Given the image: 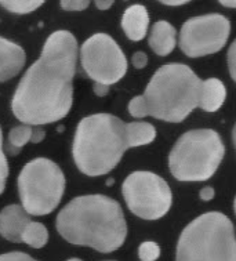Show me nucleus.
I'll return each mask as SVG.
<instances>
[{
  "mask_svg": "<svg viewBox=\"0 0 236 261\" xmlns=\"http://www.w3.org/2000/svg\"><path fill=\"white\" fill-rule=\"evenodd\" d=\"M7 177H9V165H7V159L3 151V134L0 128V194H3L5 191Z\"/></svg>",
  "mask_w": 236,
  "mask_h": 261,
  "instance_id": "412c9836",
  "label": "nucleus"
},
{
  "mask_svg": "<svg viewBox=\"0 0 236 261\" xmlns=\"http://www.w3.org/2000/svg\"><path fill=\"white\" fill-rule=\"evenodd\" d=\"M177 44L175 28L167 21H158L149 35V46L158 56L166 57L174 50Z\"/></svg>",
  "mask_w": 236,
  "mask_h": 261,
  "instance_id": "4468645a",
  "label": "nucleus"
},
{
  "mask_svg": "<svg viewBox=\"0 0 236 261\" xmlns=\"http://www.w3.org/2000/svg\"><path fill=\"white\" fill-rule=\"evenodd\" d=\"M148 64V57L145 53L142 51H137L134 53V56H133V65L137 68V69H142L144 67H147Z\"/></svg>",
  "mask_w": 236,
  "mask_h": 261,
  "instance_id": "393cba45",
  "label": "nucleus"
},
{
  "mask_svg": "<svg viewBox=\"0 0 236 261\" xmlns=\"http://www.w3.org/2000/svg\"><path fill=\"white\" fill-rule=\"evenodd\" d=\"M127 149L126 123L114 115H90L77 124L72 153L77 169L86 176L108 174Z\"/></svg>",
  "mask_w": 236,
  "mask_h": 261,
  "instance_id": "20e7f679",
  "label": "nucleus"
},
{
  "mask_svg": "<svg viewBox=\"0 0 236 261\" xmlns=\"http://www.w3.org/2000/svg\"><path fill=\"white\" fill-rule=\"evenodd\" d=\"M94 93L98 95V97H104V95H107L109 93V86L95 83V85H94Z\"/></svg>",
  "mask_w": 236,
  "mask_h": 261,
  "instance_id": "cd10ccee",
  "label": "nucleus"
},
{
  "mask_svg": "<svg viewBox=\"0 0 236 261\" xmlns=\"http://www.w3.org/2000/svg\"><path fill=\"white\" fill-rule=\"evenodd\" d=\"M200 198L203 200H212L214 198V190L212 187H204L203 190L200 191Z\"/></svg>",
  "mask_w": 236,
  "mask_h": 261,
  "instance_id": "c85d7f7f",
  "label": "nucleus"
},
{
  "mask_svg": "<svg viewBox=\"0 0 236 261\" xmlns=\"http://www.w3.org/2000/svg\"><path fill=\"white\" fill-rule=\"evenodd\" d=\"M177 261H236L233 224L218 212L202 214L181 232Z\"/></svg>",
  "mask_w": 236,
  "mask_h": 261,
  "instance_id": "39448f33",
  "label": "nucleus"
},
{
  "mask_svg": "<svg viewBox=\"0 0 236 261\" xmlns=\"http://www.w3.org/2000/svg\"><path fill=\"white\" fill-rule=\"evenodd\" d=\"M89 6V0H64L61 2V7L66 11H83Z\"/></svg>",
  "mask_w": 236,
  "mask_h": 261,
  "instance_id": "4be33fe9",
  "label": "nucleus"
},
{
  "mask_svg": "<svg viewBox=\"0 0 236 261\" xmlns=\"http://www.w3.org/2000/svg\"><path fill=\"white\" fill-rule=\"evenodd\" d=\"M222 6L225 7H231V9H236V2H221Z\"/></svg>",
  "mask_w": 236,
  "mask_h": 261,
  "instance_id": "7c9ffc66",
  "label": "nucleus"
},
{
  "mask_svg": "<svg viewBox=\"0 0 236 261\" xmlns=\"http://www.w3.org/2000/svg\"><path fill=\"white\" fill-rule=\"evenodd\" d=\"M21 242L33 249H42L48 242L47 228L39 221H31L25 228Z\"/></svg>",
  "mask_w": 236,
  "mask_h": 261,
  "instance_id": "f3484780",
  "label": "nucleus"
},
{
  "mask_svg": "<svg viewBox=\"0 0 236 261\" xmlns=\"http://www.w3.org/2000/svg\"><path fill=\"white\" fill-rule=\"evenodd\" d=\"M228 68H229L232 79L236 82V39L228 50Z\"/></svg>",
  "mask_w": 236,
  "mask_h": 261,
  "instance_id": "b1692460",
  "label": "nucleus"
},
{
  "mask_svg": "<svg viewBox=\"0 0 236 261\" xmlns=\"http://www.w3.org/2000/svg\"><path fill=\"white\" fill-rule=\"evenodd\" d=\"M27 54L19 44L0 38V82L13 79L22 71Z\"/></svg>",
  "mask_w": 236,
  "mask_h": 261,
  "instance_id": "f8f14e48",
  "label": "nucleus"
},
{
  "mask_svg": "<svg viewBox=\"0 0 236 261\" xmlns=\"http://www.w3.org/2000/svg\"><path fill=\"white\" fill-rule=\"evenodd\" d=\"M126 130H127V140L130 148L148 145L156 137L155 127L151 123H147V122L126 123Z\"/></svg>",
  "mask_w": 236,
  "mask_h": 261,
  "instance_id": "dca6fc26",
  "label": "nucleus"
},
{
  "mask_svg": "<svg viewBox=\"0 0 236 261\" xmlns=\"http://www.w3.org/2000/svg\"><path fill=\"white\" fill-rule=\"evenodd\" d=\"M122 192L132 213L144 220L162 219L173 203L169 184L151 171L132 173L123 182Z\"/></svg>",
  "mask_w": 236,
  "mask_h": 261,
  "instance_id": "6e6552de",
  "label": "nucleus"
},
{
  "mask_svg": "<svg viewBox=\"0 0 236 261\" xmlns=\"http://www.w3.org/2000/svg\"><path fill=\"white\" fill-rule=\"evenodd\" d=\"M61 167L46 158L28 162L18 176V194L29 216H46L57 209L65 192Z\"/></svg>",
  "mask_w": 236,
  "mask_h": 261,
  "instance_id": "0eeeda50",
  "label": "nucleus"
},
{
  "mask_svg": "<svg viewBox=\"0 0 236 261\" xmlns=\"http://www.w3.org/2000/svg\"><path fill=\"white\" fill-rule=\"evenodd\" d=\"M114 6V2L112 0H97L95 2V7L101 11H105V10L111 9Z\"/></svg>",
  "mask_w": 236,
  "mask_h": 261,
  "instance_id": "bb28decb",
  "label": "nucleus"
},
{
  "mask_svg": "<svg viewBox=\"0 0 236 261\" xmlns=\"http://www.w3.org/2000/svg\"><path fill=\"white\" fill-rule=\"evenodd\" d=\"M225 147L212 128L189 130L177 140L169 155V169L179 181H206L217 171Z\"/></svg>",
  "mask_w": 236,
  "mask_h": 261,
  "instance_id": "423d86ee",
  "label": "nucleus"
},
{
  "mask_svg": "<svg viewBox=\"0 0 236 261\" xmlns=\"http://www.w3.org/2000/svg\"><path fill=\"white\" fill-rule=\"evenodd\" d=\"M66 261H82V260H79V258H69V260H66Z\"/></svg>",
  "mask_w": 236,
  "mask_h": 261,
  "instance_id": "473e14b6",
  "label": "nucleus"
},
{
  "mask_svg": "<svg viewBox=\"0 0 236 261\" xmlns=\"http://www.w3.org/2000/svg\"><path fill=\"white\" fill-rule=\"evenodd\" d=\"M231 24L224 15L207 14L189 18L179 32V48L191 58L220 51L228 40Z\"/></svg>",
  "mask_w": 236,
  "mask_h": 261,
  "instance_id": "9d476101",
  "label": "nucleus"
},
{
  "mask_svg": "<svg viewBox=\"0 0 236 261\" xmlns=\"http://www.w3.org/2000/svg\"><path fill=\"white\" fill-rule=\"evenodd\" d=\"M188 2H185V0H178V2H162V5L166 6H182L187 5Z\"/></svg>",
  "mask_w": 236,
  "mask_h": 261,
  "instance_id": "c756f323",
  "label": "nucleus"
},
{
  "mask_svg": "<svg viewBox=\"0 0 236 261\" xmlns=\"http://www.w3.org/2000/svg\"><path fill=\"white\" fill-rule=\"evenodd\" d=\"M232 137H233V145H235L236 148V124L235 127H233V132H232Z\"/></svg>",
  "mask_w": 236,
  "mask_h": 261,
  "instance_id": "2f4dec72",
  "label": "nucleus"
},
{
  "mask_svg": "<svg viewBox=\"0 0 236 261\" xmlns=\"http://www.w3.org/2000/svg\"><path fill=\"white\" fill-rule=\"evenodd\" d=\"M33 128L28 124H19L10 130L9 151L11 155H17L27 144L32 140Z\"/></svg>",
  "mask_w": 236,
  "mask_h": 261,
  "instance_id": "a211bd4d",
  "label": "nucleus"
},
{
  "mask_svg": "<svg viewBox=\"0 0 236 261\" xmlns=\"http://www.w3.org/2000/svg\"><path fill=\"white\" fill-rule=\"evenodd\" d=\"M77 42L69 31H57L47 38L40 57L19 81L13 95L15 118L28 126L58 122L73 104V77Z\"/></svg>",
  "mask_w": 236,
  "mask_h": 261,
  "instance_id": "f257e3e1",
  "label": "nucleus"
},
{
  "mask_svg": "<svg viewBox=\"0 0 236 261\" xmlns=\"http://www.w3.org/2000/svg\"><path fill=\"white\" fill-rule=\"evenodd\" d=\"M44 5V2L42 0H29V2H24V0H2L0 6L5 7L10 13L14 14H29L33 13L35 10H38L40 6Z\"/></svg>",
  "mask_w": 236,
  "mask_h": 261,
  "instance_id": "6ab92c4d",
  "label": "nucleus"
},
{
  "mask_svg": "<svg viewBox=\"0 0 236 261\" xmlns=\"http://www.w3.org/2000/svg\"><path fill=\"white\" fill-rule=\"evenodd\" d=\"M57 231L65 241L101 253L118 250L127 237L120 204L104 195L72 199L57 216Z\"/></svg>",
  "mask_w": 236,
  "mask_h": 261,
  "instance_id": "f03ea898",
  "label": "nucleus"
},
{
  "mask_svg": "<svg viewBox=\"0 0 236 261\" xmlns=\"http://www.w3.org/2000/svg\"><path fill=\"white\" fill-rule=\"evenodd\" d=\"M233 209H235V214H236V196H235V202H233Z\"/></svg>",
  "mask_w": 236,
  "mask_h": 261,
  "instance_id": "72a5a7b5",
  "label": "nucleus"
},
{
  "mask_svg": "<svg viewBox=\"0 0 236 261\" xmlns=\"http://www.w3.org/2000/svg\"><path fill=\"white\" fill-rule=\"evenodd\" d=\"M44 137H46V134H44V132H43L42 128H33V134H32V144H39L40 141H43L44 140Z\"/></svg>",
  "mask_w": 236,
  "mask_h": 261,
  "instance_id": "a878e982",
  "label": "nucleus"
},
{
  "mask_svg": "<svg viewBox=\"0 0 236 261\" xmlns=\"http://www.w3.org/2000/svg\"><path fill=\"white\" fill-rule=\"evenodd\" d=\"M81 60L87 76L99 85H115L127 72L126 56L118 43L107 34L90 36L82 44Z\"/></svg>",
  "mask_w": 236,
  "mask_h": 261,
  "instance_id": "1a4fd4ad",
  "label": "nucleus"
},
{
  "mask_svg": "<svg viewBox=\"0 0 236 261\" xmlns=\"http://www.w3.org/2000/svg\"><path fill=\"white\" fill-rule=\"evenodd\" d=\"M200 86L202 81L188 65L167 64L153 73L144 94L130 101L128 112L134 118L178 123L199 107Z\"/></svg>",
  "mask_w": 236,
  "mask_h": 261,
  "instance_id": "7ed1b4c3",
  "label": "nucleus"
},
{
  "mask_svg": "<svg viewBox=\"0 0 236 261\" xmlns=\"http://www.w3.org/2000/svg\"><path fill=\"white\" fill-rule=\"evenodd\" d=\"M227 98V89L220 79L210 77L202 82L199 108L206 112H216L222 107Z\"/></svg>",
  "mask_w": 236,
  "mask_h": 261,
  "instance_id": "2eb2a0df",
  "label": "nucleus"
},
{
  "mask_svg": "<svg viewBox=\"0 0 236 261\" xmlns=\"http://www.w3.org/2000/svg\"><path fill=\"white\" fill-rule=\"evenodd\" d=\"M149 27V14L141 5L130 6L123 13L122 28L130 40L138 42L147 36Z\"/></svg>",
  "mask_w": 236,
  "mask_h": 261,
  "instance_id": "ddd939ff",
  "label": "nucleus"
},
{
  "mask_svg": "<svg viewBox=\"0 0 236 261\" xmlns=\"http://www.w3.org/2000/svg\"><path fill=\"white\" fill-rule=\"evenodd\" d=\"M0 261H38L22 252H10L0 254Z\"/></svg>",
  "mask_w": 236,
  "mask_h": 261,
  "instance_id": "5701e85b",
  "label": "nucleus"
},
{
  "mask_svg": "<svg viewBox=\"0 0 236 261\" xmlns=\"http://www.w3.org/2000/svg\"><path fill=\"white\" fill-rule=\"evenodd\" d=\"M161 256V247L155 242H142L138 247V257L141 261H156Z\"/></svg>",
  "mask_w": 236,
  "mask_h": 261,
  "instance_id": "aec40b11",
  "label": "nucleus"
},
{
  "mask_svg": "<svg viewBox=\"0 0 236 261\" xmlns=\"http://www.w3.org/2000/svg\"><path fill=\"white\" fill-rule=\"evenodd\" d=\"M29 223V214L22 206L9 204L0 212V235L10 242H21L22 233Z\"/></svg>",
  "mask_w": 236,
  "mask_h": 261,
  "instance_id": "9b49d317",
  "label": "nucleus"
}]
</instances>
